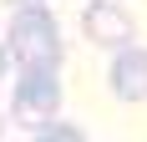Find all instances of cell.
I'll list each match as a JSON object with an SVG mask.
<instances>
[{
  "label": "cell",
  "mask_w": 147,
  "mask_h": 142,
  "mask_svg": "<svg viewBox=\"0 0 147 142\" xmlns=\"http://www.w3.org/2000/svg\"><path fill=\"white\" fill-rule=\"evenodd\" d=\"M5 51H10L20 66H56L61 61V26L56 15L46 10H15L10 15V36H5Z\"/></svg>",
  "instance_id": "1"
},
{
  "label": "cell",
  "mask_w": 147,
  "mask_h": 142,
  "mask_svg": "<svg viewBox=\"0 0 147 142\" xmlns=\"http://www.w3.org/2000/svg\"><path fill=\"white\" fill-rule=\"evenodd\" d=\"M10 112H15V127H26V132L56 127V112H61V76H56V66H26L20 71Z\"/></svg>",
  "instance_id": "2"
},
{
  "label": "cell",
  "mask_w": 147,
  "mask_h": 142,
  "mask_svg": "<svg viewBox=\"0 0 147 142\" xmlns=\"http://www.w3.org/2000/svg\"><path fill=\"white\" fill-rule=\"evenodd\" d=\"M81 30H86L91 46L127 51V46H132V36H137V20L122 10L117 0H96V5H86V10H81Z\"/></svg>",
  "instance_id": "3"
},
{
  "label": "cell",
  "mask_w": 147,
  "mask_h": 142,
  "mask_svg": "<svg viewBox=\"0 0 147 142\" xmlns=\"http://www.w3.org/2000/svg\"><path fill=\"white\" fill-rule=\"evenodd\" d=\"M107 76H112V91L122 101H147V46L117 51L112 66H107Z\"/></svg>",
  "instance_id": "4"
},
{
  "label": "cell",
  "mask_w": 147,
  "mask_h": 142,
  "mask_svg": "<svg viewBox=\"0 0 147 142\" xmlns=\"http://www.w3.org/2000/svg\"><path fill=\"white\" fill-rule=\"evenodd\" d=\"M30 142H86V132H81V127H71V122H56V127L30 132Z\"/></svg>",
  "instance_id": "5"
},
{
  "label": "cell",
  "mask_w": 147,
  "mask_h": 142,
  "mask_svg": "<svg viewBox=\"0 0 147 142\" xmlns=\"http://www.w3.org/2000/svg\"><path fill=\"white\" fill-rule=\"evenodd\" d=\"M5 5H10V10H41L46 0H5Z\"/></svg>",
  "instance_id": "6"
},
{
  "label": "cell",
  "mask_w": 147,
  "mask_h": 142,
  "mask_svg": "<svg viewBox=\"0 0 147 142\" xmlns=\"http://www.w3.org/2000/svg\"><path fill=\"white\" fill-rule=\"evenodd\" d=\"M5 66H10V51H5V46H0V76H5Z\"/></svg>",
  "instance_id": "7"
},
{
  "label": "cell",
  "mask_w": 147,
  "mask_h": 142,
  "mask_svg": "<svg viewBox=\"0 0 147 142\" xmlns=\"http://www.w3.org/2000/svg\"><path fill=\"white\" fill-rule=\"evenodd\" d=\"M0 127H5V122H0Z\"/></svg>",
  "instance_id": "8"
}]
</instances>
